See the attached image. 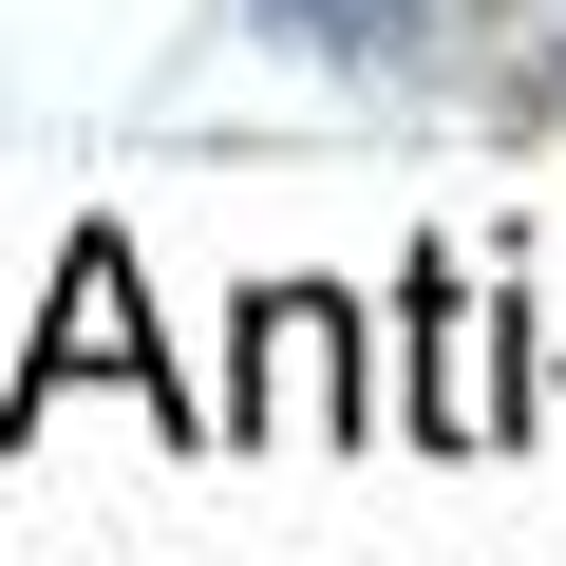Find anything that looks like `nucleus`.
Returning a JSON list of instances; mask_svg holds the SVG:
<instances>
[{"instance_id": "1", "label": "nucleus", "mask_w": 566, "mask_h": 566, "mask_svg": "<svg viewBox=\"0 0 566 566\" xmlns=\"http://www.w3.org/2000/svg\"><path fill=\"white\" fill-rule=\"evenodd\" d=\"M57 378H133L151 434H189V453L227 434V416L170 378V340H151V303H133V245H114V227H76V264H57V322H39V359H20V434L57 416Z\"/></svg>"}, {"instance_id": "2", "label": "nucleus", "mask_w": 566, "mask_h": 566, "mask_svg": "<svg viewBox=\"0 0 566 566\" xmlns=\"http://www.w3.org/2000/svg\"><path fill=\"white\" fill-rule=\"evenodd\" d=\"M227 434H378V378H359V303L322 283H264L245 303V378H227Z\"/></svg>"}, {"instance_id": "4", "label": "nucleus", "mask_w": 566, "mask_h": 566, "mask_svg": "<svg viewBox=\"0 0 566 566\" xmlns=\"http://www.w3.org/2000/svg\"><path fill=\"white\" fill-rule=\"evenodd\" d=\"M264 20L303 39V57H416V39H434V0H264Z\"/></svg>"}, {"instance_id": "3", "label": "nucleus", "mask_w": 566, "mask_h": 566, "mask_svg": "<svg viewBox=\"0 0 566 566\" xmlns=\"http://www.w3.org/2000/svg\"><path fill=\"white\" fill-rule=\"evenodd\" d=\"M416 322H434V359H416V434H434V453H491V434L528 416V397H510V340H528V322H472L453 264H416Z\"/></svg>"}]
</instances>
